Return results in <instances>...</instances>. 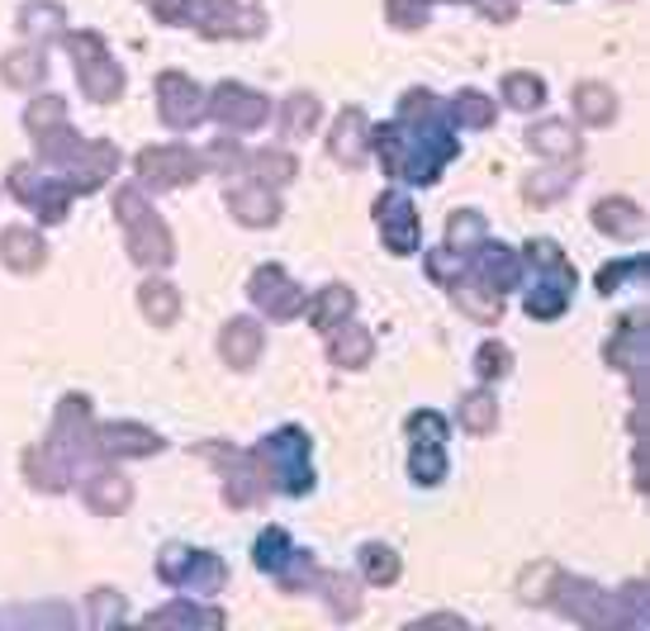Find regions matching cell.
<instances>
[{
  "label": "cell",
  "instance_id": "277c9868",
  "mask_svg": "<svg viewBox=\"0 0 650 631\" xmlns=\"http://www.w3.org/2000/svg\"><path fill=\"white\" fill-rule=\"evenodd\" d=\"M262 456L271 466H276V475L285 480V490L290 494H309L313 490V475H309V437L295 433V427H285L262 447Z\"/></svg>",
  "mask_w": 650,
  "mask_h": 631
},
{
  "label": "cell",
  "instance_id": "9a60e30c",
  "mask_svg": "<svg viewBox=\"0 0 650 631\" xmlns=\"http://www.w3.org/2000/svg\"><path fill=\"white\" fill-rule=\"evenodd\" d=\"M594 214H598V228H603V233H617V238H637L641 223H646L641 209L631 205V199H603Z\"/></svg>",
  "mask_w": 650,
  "mask_h": 631
},
{
  "label": "cell",
  "instance_id": "6da1fadb",
  "mask_svg": "<svg viewBox=\"0 0 650 631\" xmlns=\"http://www.w3.org/2000/svg\"><path fill=\"white\" fill-rule=\"evenodd\" d=\"M527 262L546 271L541 290H532V295H527V313H537V319H556V313L570 305L574 271L566 266V256H560L556 242H546V238H541V242H532V248H527Z\"/></svg>",
  "mask_w": 650,
  "mask_h": 631
},
{
  "label": "cell",
  "instance_id": "cb8c5ba5",
  "mask_svg": "<svg viewBox=\"0 0 650 631\" xmlns=\"http://www.w3.org/2000/svg\"><path fill=\"white\" fill-rule=\"evenodd\" d=\"M0 77H5L10 85H34L43 77V53H34V48L10 53L5 62H0Z\"/></svg>",
  "mask_w": 650,
  "mask_h": 631
},
{
  "label": "cell",
  "instance_id": "8992f818",
  "mask_svg": "<svg viewBox=\"0 0 650 631\" xmlns=\"http://www.w3.org/2000/svg\"><path fill=\"white\" fill-rule=\"evenodd\" d=\"M375 223H380V238L389 242V252L409 256L418 248V214H413V205L399 191L385 195L380 205H375Z\"/></svg>",
  "mask_w": 650,
  "mask_h": 631
},
{
  "label": "cell",
  "instance_id": "ffe728a7",
  "mask_svg": "<svg viewBox=\"0 0 650 631\" xmlns=\"http://www.w3.org/2000/svg\"><path fill=\"white\" fill-rule=\"evenodd\" d=\"M138 305H142V313H148L157 328H167L171 319H176V309H181V295L171 290V285H162V280H148V285H142V295H138Z\"/></svg>",
  "mask_w": 650,
  "mask_h": 631
},
{
  "label": "cell",
  "instance_id": "4316f807",
  "mask_svg": "<svg viewBox=\"0 0 650 631\" xmlns=\"http://www.w3.org/2000/svg\"><path fill=\"white\" fill-rule=\"evenodd\" d=\"M361 555H366V580H375V584H395L399 580V561H395V551L389 547H366Z\"/></svg>",
  "mask_w": 650,
  "mask_h": 631
},
{
  "label": "cell",
  "instance_id": "d4e9b609",
  "mask_svg": "<svg viewBox=\"0 0 650 631\" xmlns=\"http://www.w3.org/2000/svg\"><path fill=\"white\" fill-rule=\"evenodd\" d=\"M346 313H352V290H346V285H328L323 299H319V309H313V323H319L323 333H332L338 319H346Z\"/></svg>",
  "mask_w": 650,
  "mask_h": 631
},
{
  "label": "cell",
  "instance_id": "484cf974",
  "mask_svg": "<svg viewBox=\"0 0 650 631\" xmlns=\"http://www.w3.org/2000/svg\"><path fill=\"white\" fill-rule=\"evenodd\" d=\"M494 418H499V413H494V399L480 394V390L466 394V404H460V423H466L470 433H489V427H494Z\"/></svg>",
  "mask_w": 650,
  "mask_h": 631
},
{
  "label": "cell",
  "instance_id": "ba28073f",
  "mask_svg": "<svg viewBox=\"0 0 650 631\" xmlns=\"http://www.w3.org/2000/svg\"><path fill=\"white\" fill-rule=\"evenodd\" d=\"M157 91H162V119L171 128H191L199 114H205V105H199V85L176 77V71H167V77L157 81Z\"/></svg>",
  "mask_w": 650,
  "mask_h": 631
},
{
  "label": "cell",
  "instance_id": "4fadbf2b",
  "mask_svg": "<svg viewBox=\"0 0 650 631\" xmlns=\"http://www.w3.org/2000/svg\"><path fill=\"white\" fill-rule=\"evenodd\" d=\"M332 157H342L346 167H356L366 157V119H361V110H346L338 128H332Z\"/></svg>",
  "mask_w": 650,
  "mask_h": 631
},
{
  "label": "cell",
  "instance_id": "2e32d148",
  "mask_svg": "<svg viewBox=\"0 0 650 631\" xmlns=\"http://www.w3.org/2000/svg\"><path fill=\"white\" fill-rule=\"evenodd\" d=\"M105 441H100V451H119V456H148V451H157L162 441H157L148 427H134V423H124V427H105L100 433Z\"/></svg>",
  "mask_w": 650,
  "mask_h": 631
},
{
  "label": "cell",
  "instance_id": "52a82bcc",
  "mask_svg": "<svg viewBox=\"0 0 650 631\" xmlns=\"http://www.w3.org/2000/svg\"><path fill=\"white\" fill-rule=\"evenodd\" d=\"M252 299L271 313V319H290V313H299V305H305V290H295L281 266H266L252 276Z\"/></svg>",
  "mask_w": 650,
  "mask_h": 631
},
{
  "label": "cell",
  "instance_id": "5b68a950",
  "mask_svg": "<svg viewBox=\"0 0 650 631\" xmlns=\"http://www.w3.org/2000/svg\"><path fill=\"white\" fill-rule=\"evenodd\" d=\"M71 48L85 53V62H81V85H85V95H91V100H114V95L124 91L119 67L110 62L105 43H100L95 34H77V38H71Z\"/></svg>",
  "mask_w": 650,
  "mask_h": 631
},
{
  "label": "cell",
  "instance_id": "7a4b0ae2",
  "mask_svg": "<svg viewBox=\"0 0 650 631\" xmlns=\"http://www.w3.org/2000/svg\"><path fill=\"white\" fill-rule=\"evenodd\" d=\"M119 219H124V228H128V252H134V262H142V266H167L171 262V238H167V228L157 223V219H142V199L134 195V191H124L119 195Z\"/></svg>",
  "mask_w": 650,
  "mask_h": 631
},
{
  "label": "cell",
  "instance_id": "e0dca14e",
  "mask_svg": "<svg viewBox=\"0 0 650 631\" xmlns=\"http://www.w3.org/2000/svg\"><path fill=\"white\" fill-rule=\"evenodd\" d=\"M574 114H580L584 124H608L617 114L613 91H608V85H598V81H584L580 91H574Z\"/></svg>",
  "mask_w": 650,
  "mask_h": 631
},
{
  "label": "cell",
  "instance_id": "44dd1931",
  "mask_svg": "<svg viewBox=\"0 0 650 631\" xmlns=\"http://www.w3.org/2000/svg\"><path fill=\"white\" fill-rule=\"evenodd\" d=\"M527 142L537 148L541 157H570L574 152V134H570V124H560V119H546V124H537L527 134Z\"/></svg>",
  "mask_w": 650,
  "mask_h": 631
},
{
  "label": "cell",
  "instance_id": "7402d4cb",
  "mask_svg": "<svg viewBox=\"0 0 650 631\" xmlns=\"http://www.w3.org/2000/svg\"><path fill=\"white\" fill-rule=\"evenodd\" d=\"M85 498H91V508H100V513H119L128 504V484L119 475H91L85 480Z\"/></svg>",
  "mask_w": 650,
  "mask_h": 631
},
{
  "label": "cell",
  "instance_id": "d6986e66",
  "mask_svg": "<svg viewBox=\"0 0 650 631\" xmlns=\"http://www.w3.org/2000/svg\"><path fill=\"white\" fill-rule=\"evenodd\" d=\"M370 347H375V342H370L366 328L346 323V328H342V337H332V362L356 370V366H366V362H370Z\"/></svg>",
  "mask_w": 650,
  "mask_h": 631
},
{
  "label": "cell",
  "instance_id": "5bb4252c",
  "mask_svg": "<svg viewBox=\"0 0 650 631\" xmlns=\"http://www.w3.org/2000/svg\"><path fill=\"white\" fill-rule=\"evenodd\" d=\"M0 256H5V266H14V271H38L43 266V238L28 233V228H10V233L0 238Z\"/></svg>",
  "mask_w": 650,
  "mask_h": 631
},
{
  "label": "cell",
  "instance_id": "603a6c76",
  "mask_svg": "<svg viewBox=\"0 0 650 631\" xmlns=\"http://www.w3.org/2000/svg\"><path fill=\"white\" fill-rule=\"evenodd\" d=\"M503 100H509L513 110H537L546 100V85H541V77H532V71H513V77L503 81Z\"/></svg>",
  "mask_w": 650,
  "mask_h": 631
},
{
  "label": "cell",
  "instance_id": "1f68e13d",
  "mask_svg": "<svg viewBox=\"0 0 650 631\" xmlns=\"http://www.w3.org/2000/svg\"><path fill=\"white\" fill-rule=\"evenodd\" d=\"M262 171H276V176L271 181H290V171H295V162L290 157H281V152H262V162H256Z\"/></svg>",
  "mask_w": 650,
  "mask_h": 631
},
{
  "label": "cell",
  "instance_id": "ac0fdd59",
  "mask_svg": "<svg viewBox=\"0 0 650 631\" xmlns=\"http://www.w3.org/2000/svg\"><path fill=\"white\" fill-rule=\"evenodd\" d=\"M256 565L281 580L285 565H305V551H295L290 541H285V532H266L262 541H256Z\"/></svg>",
  "mask_w": 650,
  "mask_h": 631
},
{
  "label": "cell",
  "instance_id": "3957f363",
  "mask_svg": "<svg viewBox=\"0 0 650 631\" xmlns=\"http://www.w3.org/2000/svg\"><path fill=\"white\" fill-rule=\"evenodd\" d=\"M413 433V480L418 484H442L446 475V423L437 413H413L409 418Z\"/></svg>",
  "mask_w": 650,
  "mask_h": 631
},
{
  "label": "cell",
  "instance_id": "f546056e",
  "mask_svg": "<svg viewBox=\"0 0 650 631\" xmlns=\"http://www.w3.org/2000/svg\"><path fill=\"white\" fill-rule=\"evenodd\" d=\"M480 233H484V219H480V214H475V209H460V214H456V219H452V223H446V238H452V242H456V252H460V248H466V242H470V238H480Z\"/></svg>",
  "mask_w": 650,
  "mask_h": 631
},
{
  "label": "cell",
  "instance_id": "8fae6325",
  "mask_svg": "<svg viewBox=\"0 0 650 631\" xmlns=\"http://www.w3.org/2000/svg\"><path fill=\"white\" fill-rule=\"evenodd\" d=\"M228 209H233L242 223H252V228L276 223V214H281L276 195L266 191V181H252V185H242V191H233V195H228Z\"/></svg>",
  "mask_w": 650,
  "mask_h": 631
},
{
  "label": "cell",
  "instance_id": "83f0119b",
  "mask_svg": "<svg viewBox=\"0 0 650 631\" xmlns=\"http://www.w3.org/2000/svg\"><path fill=\"white\" fill-rule=\"evenodd\" d=\"M313 119H319V100L313 95H290V105H285V134L313 128Z\"/></svg>",
  "mask_w": 650,
  "mask_h": 631
},
{
  "label": "cell",
  "instance_id": "9c48e42d",
  "mask_svg": "<svg viewBox=\"0 0 650 631\" xmlns=\"http://www.w3.org/2000/svg\"><path fill=\"white\" fill-rule=\"evenodd\" d=\"M214 114L233 128H256L266 119V100L256 91H242V85H219L214 91Z\"/></svg>",
  "mask_w": 650,
  "mask_h": 631
},
{
  "label": "cell",
  "instance_id": "f1b7e54d",
  "mask_svg": "<svg viewBox=\"0 0 650 631\" xmlns=\"http://www.w3.org/2000/svg\"><path fill=\"white\" fill-rule=\"evenodd\" d=\"M456 114H460V119H466V124L484 128L489 119H494V100H484L480 91H466V95L456 100Z\"/></svg>",
  "mask_w": 650,
  "mask_h": 631
},
{
  "label": "cell",
  "instance_id": "30bf717a",
  "mask_svg": "<svg viewBox=\"0 0 650 631\" xmlns=\"http://www.w3.org/2000/svg\"><path fill=\"white\" fill-rule=\"evenodd\" d=\"M138 171L142 181H157V185H181L195 176V157L185 148H152L138 157Z\"/></svg>",
  "mask_w": 650,
  "mask_h": 631
},
{
  "label": "cell",
  "instance_id": "7c38bea8",
  "mask_svg": "<svg viewBox=\"0 0 650 631\" xmlns=\"http://www.w3.org/2000/svg\"><path fill=\"white\" fill-rule=\"evenodd\" d=\"M262 328L248 323V319H238V323H228L224 328V337H219V352H224V362L228 366H238V370H248L256 362V352H262Z\"/></svg>",
  "mask_w": 650,
  "mask_h": 631
},
{
  "label": "cell",
  "instance_id": "4dcf8cb0",
  "mask_svg": "<svg viewBox=\"0 0 650 631\" xmlns=\"http://www.w3.org/2000/svg\"><path fill=\"white\" fill-rule=\"evenodd\" d=\"M480 376H484V380L509 376V347H499V342H484V347H480Z\"/></svg>",
  "mask_w": 650,
  "mask_h": 631
}]
</instances>
